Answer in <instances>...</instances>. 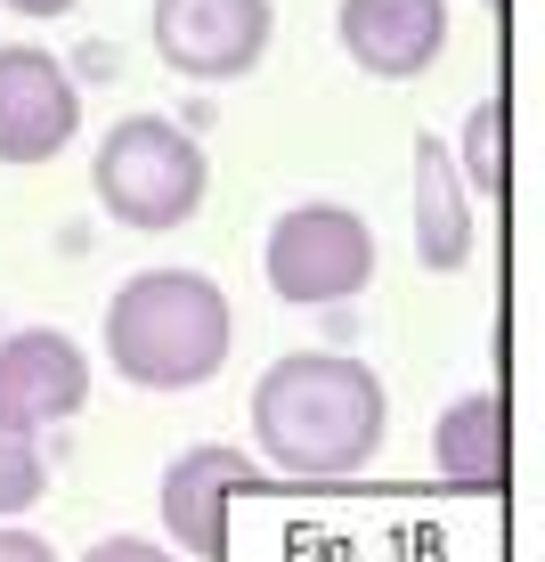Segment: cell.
Segmentation results:
<instances>
[{"label":"cell","instance_id":"ba28073f","mask_svg":"<svg viewBox=\"0 0 545 562\" xmlns=\"http://www.w3.org/2000/svg\"><path fill=\"white\" fill-rule=\"evenodd\" d=\"M82 131V90H73L66 57L9 42L0 49V164H49Z\"/></svg>","mask_w":545,"mask_h":562},{"label":"cell","instance_id":"5b68a950","mask_svg":"<svg viewBox=\"0 0 545 562\" xmlns=\"http://www.w3.org/2000/svg\"><path fill=\"white\" fill-rule=\"evenodd\" d=\"M277 9L269 0H155L147 42L180 82H245L269 57Z\"/></svg>","mask_w":545,"mask_h":562},{"label":"cell","instance_id":"7c38bea8","mask_svg":"<svg viewBox=\"0 0 545 562\" xmlns=\"http://www.w3.org/2000/svg\"><path fill=\"white\" fill-rule=\"evenodd\" d=\"M504 131H513V106L504 99H480L473 114H464V139H456V180L473 188L480 204H504Z\"/></svg>","mask_w":545,"mask_h":562},{"label":"cell","instance_id":"e0dca14e","mask_svg":"<svg viewBox=\"0 0 545 562\" xmlns=\"http://www.w3.org/2000/svg\"><path fill=\"white\" fill-rule=\"evenodd\" d=\"M489 9H497V16H504V0H489Z\"/></svg>","mask_w":545,"mask_h":562},{"label":"cell","instance_id":"4fadbf2b","mask_svg":"<svg viewBox=\"0 0 545 562\" xmlns=\"http://www.w3.org/2000/svg\"><path fill=\"white\" fill-rule=\"evenodd\" d=\"M42 490H49V457L33 449V440L0 432V521H9V514H25Z\"/></svg>","mask_w":545,"mask_h":562},{"label":"cell","instance_id":"30bf717a","mask_svg":"<svg viewBox=\"0 0 545 562\" xmlns=\"http://www.w3.org/2000/svg\"><path fill=\"white\" fill-rule=\"evenodd\" d=\"M432 464H440L447 490H464V497L504 490V473H513L504 400H497V392H464V400H447V416L432 424Z\"/></svg>","mask_w":545,"mask_h":562},{"label":"cell","instance_id":"6da1fadb","mask_svg":"<svg viewBox=\"0 0 545 562\" xmlns=\"http://www.w3.org/2000/svg\"><path fill=\"white\" fill-rule=\"evenodd\" d=\"M383 432H391V392L350 351H285L252 383V440L277 481L302 490L359 481L383 457Z\"/></svg>","mask_w":545,"mask_h":562},{"label":"cell","instance_id":"5bb4252c","mask_svg":"<svg viewBox=\"0 0 545 562\" xmlns=\"http://www.w3.org/2000/svg\"><path fill=\"white\" fill-rule=\"evenodd\" d=\"M82 562H180V554L155 547V538H106V547H90Z\"/></svg>","mask_w":545,"mask_h":562},{"label":"cell","instance_id":"8992f818","mask_svg":"<svg viewBox=\"0 0 545 562\" xmlns=\"http://www.w3.org/2000/svg\"><path fill=\"white\" fill-rule=\"evenodd\" d=\"M269 490H285V481L269 473L261 457H245V449H220V440H212V449H180L171 473H163V530H171V547L220 562L228 514H237L245 497H269Z\"/></svg>","mask_w":545,"mask_h":562},{"label":"cell","instance_id":"9a60e30c","mask_svg":"<svg viewBox=\"0 0 545 562\" xmlns=\"http://www.w3.org/2000/svg\"><path fill=\"white\" fill-rule=\"evenodd\" d=\"M0 562H57V547L42 530H16V521H0Z\"/></svg>","mask_w":545,"mask_h":562},{"label":"cell","instance_id":"277c9868","mask_svg":"<svg viewBox=\"0 0 545 562\" xmlns=\"http://www.w3.org/2000/svg\"><path fill=\"white\" fill-rule=\"evenodd\" d=\"M261 278L294 310H334L375 278V228L350 204H294L261 237Z\"/></svg>","mask_w":545,"mask_h":562},{"label":"cell","instance_id":"9c48e42d","mask_svg":"<svg viewBox=\"0 0 545 562\" xmlns=\"http://www.w3.org/2000/svg\"><path fill=\"white\" fill-rule=\"evenodd\" d=\"M334 33L350 66H366L375 82H416L447 49V0H342Z\"/></svg>","mask_w":545,"mask_h":562},{"label":"cell","instance_id":"8fae6325","mask_svg":"<svg viewBox=\"0 0 545 562\" xmlns=\"http://www.w3.org/2000/svg\"><path fill=\"white\" fill-rule=\"evenodd\" d=\"M416 254H423V269L473 261V196H464L440 139H416Z\"/></svg>","mask_w":545,"mask_h":562},{"label":"cell","instance_id":"2e32d148","mask_svg":"<svg viewBox=\"0 0 545 562\" xmlns=\"http://www.w3.org/2000/svg\"><path fill=\"white\" fill-rule=\"evenodd\" d=\"M9 16H33V25H49V16H73L82 0H0Z\"/></svg>","mask_w":545,"mask_h":562},{"label":"cell","instance_id":"3957f363","mask_svg":"<svg viewBox=\"0 0 545 562\" xmlns=\"http://www.w3.org/2000/svg\"><path fill=\"white\" fill-rule=\"evenodd\" d=\"M90 188H99L106 221H123V228H180V221H196L212 164L180 123L123 114L99 139V155H90Z\"/></svg>","mask_w":545,"mask_h":562},{"label":"cell","instance_id":"7a4b0ae2","mask_svg":"<svg viewBox=\"0 0 545 562\" xmlns=\"http://www.w3.org/2000/svg\"><path fill=\"white\" fill-rule=\"evenodd\" d=\"M237 310L204 269H139L106 302V367L139 392H196L228 367Z\"/></svg>","mask_w":545,"mask_h":562},{"label":"cell","instance_id":"52a82bcc","mask_svg":"<svg viewBox=\"0 0 545 562\" xmlns=\"http://www.w3.org/2000/svg\"><path fill=\"white\" fill-rule=\"evenodd\" d=\"M90 400V359L66 326H16L0 335V432L33 440L49 424L82 416Z\"/></svg>","mask_w":545,"mask_h":562}]
</instances>
